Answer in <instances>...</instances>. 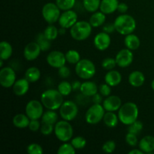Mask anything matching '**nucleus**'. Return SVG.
<instances>
[{
    "instance_id": "obj_1",
    "label": "nucleus",
    "mask_w": 154,
    "mask_h": 154,
    "mask_svg": "<svg viewBox=\"0 0 154 154\" xmlns=\"http://www.w3.org/2000/svg\"><path fill=\"white\" fill-rule=\"evenodd\" d=\"M64 96L59 92L58 90L48 89L41 95V102L45 108L48 110H58L63 105Z\"/></svg>"
},
{
    "instance_id": "obj_2",
    "label": "nucleus",
    "mask_w": 154,
    "mask_h": 154,
    "mask_svg": "<svg viewBox=\"0 0 154 154\" xmlns=\"http://www.w3.org/2000/svg\"><path fill=\"white\" fill-rule=\"evenodd\" d=\"M139 110L138 105L132 102H126L122 105L118 111V117L120 121L126 126H129L138 120Z\"/></svg>"
},
{
    "instance_id": "obj_3",
    "label": "nucleus",
    "mask_w": 154,
    "mask_h": 154,
    "mask_svg": "<svg viewBox=\"0 0 154 154\" xmlns=\"http://www.w3.org/2000/svg\"><path fill=\"white\" fill-rule=\"evenodd\" d=\"M116 31L123 35L133 33L136 28V21L135 18L129 14H122L117 17L114 22Z\"/></svg>"
},
{
    "instance_id": "obj_4",
    "label": "nucleus",
    "mask_w": 154,
    "mask_h": 154,
    "mask_svg": "<svg viewBox=\"0 0 154 154\" xmlns=\"http://www.w3.org/2000/svg\"><path fill=\"white\" fill-rule=\"evenodd\" d=\"M93 26L90 22L84 20L78 21L70 28V35L72 38L78 42H82L90 37Z\"/></svg>"
},
{
    "instance_id": "obj_5",
    "label": "nucleus",
    "mask_w": 154,
    "mask_h": 154,
    "mask_svg": "<svg viewBox=\"0 0 154 154\" xmlns=\"http://www.w3.org/2000/svg\"><path fill=\"white\" fill-rule=\"evenodd\" d=\"M75 72L81 79L89 80L96 75V66L91 60L82 59L75 65Z\"/></svg>"
},
{
    "instance_id": "obj_6",
    "label": "nucleus",
    "mask_w": 154,
    "mask_h": 154,
    "mask_svg": "<svg viewBox=\"0 0 154 154\" xmlns=\"http://www.w3.org/2000/svg\"><path fill=\"white\" fill-rule=\"evenodd\" d=\"M54 134L57 139L62 142L71 141L74 134L73 127L67 120H60L54 126Z\"/></svg>"
},
{
    "instance_id": "obj_7",
    "label": "nucleus",
    "mask_w": 154,
    "mask_h": 154,
    "mask_svg": "<svg viewBox=\"0 0 154 154\" xmlns=\"http://www.w3.org/2000/svg\"><path fill=\"white\" fill-rule=\"evenodd\" d=\"M105 110L101 104H93L85 114V120L88 124L95 125L103 120Z\"/></svg>"
},
{
    "instance_id": "obj_8",
    "label": "nucleus",
    "mask_w": 154,
    "mask_h": 154,
    "mask_svg": "<svg viewBox=\"0 0 154 154\" xmlns=\"http://www.w3.org/2000/svg\"><path fill=\"white\" fill-rule=\"evenodd\" d=\"M60 8L56 3L48 2L43 6L42 10V17L48 24H54L58 22L61 15Z\"/></svg>"
},
{
    "instance_id": "obj_9",
    "label": "nucleus",
    "mask_w": 154,
    "mask_h": 154,
    "mask_svg": "<svg viewBox=\"0 0 154 154\" xmlns=\"http://www.w3.org/2000/svg\"><path fill=\"white\" fill-rule=\"evenodd\" d=\"M60 117L63 120L72 121L75 120L78 114V107L75 102L68 100L63 102V105L60 108Z\"/></svg>"
},
{
    "instance_id": "obj_10",
    "label": "nucleus",
    "mask_w": 154,
    "mask_h": 154,
    "mask_svg": "<svg viewBox=\"0 0 154 154\" xmlns=\"http://www.w3.org/2000/svg\"><path fill=\"white\" fill-rule=\"evenodd\" d=\"M44 105L42 102L38 100H30L26 105V114L30 120H39L44 114Z\"/></svg>"
},
{
    "instance_id": "obj_11",
    "label": "nucleus",
    "mask_w": 154,
    "mask_h": 154,
    "mask_svg": "<svg viewBox=\"0 0 154 154\" xmlns=\"http://www.w3.org/2000/svg\"><path fill=\"white\" fill-rule=\"evenodd\" d=\"M16 73L13 68H2L0 70V84L5 88H11L16 81Z\"/></svg>"
},
{
    "instance_id": "obj_12",
    "label": "nucleus",
    "mask_w": 154,
    "mask_h": 154,
    "mask_svg": "<svg viewBox=\"0 0 154 154\" xmlns=\"http://www.w3.org/2000/svg\"><path fill=\"white\" fill-rule=\"evenodd\" d=\"M47 63L50 66L55 69H60L65 66L66 63V55L60 51H53L47 56Z\"/></svg>"
},
{
    "instance_id": "obj_13",
    "label": "nucleus",
    "mask_w": 154,
    "mask_h": 154,
    "mask_svg": "<svg viewBox=\"0 0 154 154\" xmlns=\"http://www.w3.org/2000/svg\"><path fill=\"white\" fill-rule=\"evenodd\" d=\"M78 16L76 12L71 9V10L64 11V12L61 14L58 22L60 27L70 29L78 22Z\"/></svg>"
},
{
    "instance_id": "obj_14",
    "label": "nucleus",
    "mask_w": 154,
    "mask_h": 154,
    "mask_svg": "<svg viewBox=\"0 0 154 154\" xmlns=\"http://www.w3.org/2000/svg\"><path fill=\"white\" fill-rule=\"evenodd\" d=\"M134 55L132 51L125 48L119 51L115 57L117 65L120 68H126L133 62Z\"/></svg>"
},
{
    "instance_id": "obj_15",
    "label": "nucleus",
    "mask_w": 154,
    "mask_h": 154,
    "mask_svg": "<svg viewBox=\"0 0 154 154\" xmlns=\"http://www.w3.org/2000/svg\"><path fill=\"white\" fill-rule=\"evenodd\" d=\"M42 51L38 44L36 42H32L26 45L23 50V56L28 61H33L39 57Z\"/></svg>"
},
{
    "instance_id": "obj_16",
    "label": "nucleus",
    "mask_w": 154,
    "mask_h": 154,
    "mask_svg": "<svg viewBox=\"0 0 154 154\" xmlns=\"http://www.w3.org/2000/svg\"><path fill=\"white\" fill-rule=\"evenodd\" d=\"M111 39L110 34L105 32L102 31V32H99L95 36L93 44H94L95 48L97 50L101 51H105L108 49L111 45Z\"/></svg>"
},
{
    "instance_id": "obj_17",
    "label": "nucleus",
    "mask_w": 154,
    "mask_h": 154,
    "mask_svg": "<svg viewBox=\"0 0 154 154\" xmlns=\"http://www.w3.org/2000/svg\"><path fill=\"white\" fill-rule=\"evenodd\" d=\"M105 111H118L120 107L122 106V101L119 96H111L106 98L102 102Z\"/></svg>"
},
{
    "instance_id": "obj_18",
    "label": "nucleus",
    "mask_w": 154,
    "mask_h": 154,
    "mask_svg": "<svg viewBox=\"0 0 154 154\" xmlns=\"http://www.w3.org/2000/svg\"><path fill=\"white\" fill-rule=\"evenodd\" d=\"M29 84L30 83L25 78L17 80L12 87L14 93L17 96L26 95L29 90Z\"/></svg>"
},
{
    "instance_id": "obj_19",
    "label": "nucleus",
    "mask_w": 154,
    "mask_h": 154,
    "mask_svg": "<svg viewBox=\"0 0 154 154\" xmlns=\"http://www.w3.org/2000/svg\"><path fill=\"white\" fill-rule=\"evenodd\" d=\"M138 147L144 153L151 154L154 151V137L146 135L138 142Z\"/></svg>"
},
{
    "instance_id": "obj_20",
    "label": "nucleus",
    "mask_w": 154,
    "mask_h": 154,
    "mask_svg": "<svg viewBox=\"0 0 154 154\" xmlns=\"http://www.w3.org/2000/svg\"><path fill=\"white\" fill-rule=\"evenodd\" d=\"M98 90H99V87L96 85V83L90 81L83 82L81 84V89H80L81 94L87 97H92L98 93Z\"/></svg>"
},
{
    "instance_id": "obj_21",
    "label": "nucleus",
    "mask_w": 154,
    "mask_h": 154,
    "mask_svg": "<svg viewBox=\"0 0 154 154\" xmlns=\"http://www.w3.org/2000/svg\"><path fill=\"white\" fill-rule=\"evenodd\" d=\"M105 81L111 87H116L122 81V75L120 72L116 70L108 71L105 76Z\"/></svg>"
},
{
    "instance_id": "obj_22",
    "label": "nucleus",
    "mask_w": 154,
    "mask_h": 154,
    "mask_svg": "<svg viewBox=\"0 0 154 154\" xmlns=\"http://www.w3.org/2000/svg\"><path fill=\"white\" fill-rule=\"evenodd\" d=\"M119 3L118 0H102L99 10L105 14H111L117 11Z\"/></svg>"
},
{
    "instance_id": "obj_23",
    "label": "nucleus",
    "mask_w": 154,
    "mask_h": 154,
    "mask_svg": "<svg viewBox=\"0 0 154 154\" xmlns=\"http://www.w3.org/2000/svg\"><path fill=\"white\" fill-rule=\"evenodd\" d=\"M129 83L134 87H140L145 82V76L140 71H134L129 75Z\"/></svg>"
},
{
    "instance_id": "obj_24",
    "label": "nucleus",
    "mask_w": 154,
    "mask_h": 154,
    "mask_svg": "<svg viewBox=\"0 0 154 154\" xmlns=\"http://www.w3.org/2000/svg\"><path fill=\"white\" fill-rule=\"evenodd\" d=\"M124 45L126 48L131 50V51H135L138 49L141 45V41L138 36L136 35L131 33V34L125 35Z\"/></svg>"
},
{
    "instance_id": "obj_25",
    "label": "nucleus",
    "mask_w": 154,
    "mask_h": 154,
    "mask_svg": "<svg viewBox=\"0 0 154 154\" xmlns=\"http://www.w3.org/2000/svg\"><path fill=\"white\" fill-rule=\"evenodd\" d=\"M12 122L15 127L19 128V129H24L29 126L30 119L26 114H17L14 117Z\"/></svg>"
},
{
    "instance_id": "obj_26",
    "label": "nucleus",
    "mask_w": 154,
    "mask_h": 154,
    "mask_svg": "<svg viewBox=\"0 0 154 154\" xmlns=\"http://www.w3.org/2000/svg\"><path fill=\"white\" fill-rule=\"evenodd\" d=\"M105 20H106L105 14H104L103 12L100 11L94 12L90 17L89 22L91 24L92 26L96 28V27H99L103 25Z\"/></svg>"
},
{
    "instance_id": "obj_27",
    "label": "nucleus",
    "mask_w": 154,
    "mask_h": 154,
    "mask_svg": "<svg viewBox=\"0 0 154 154\" xmlns=\"http://www.w3.org/2000/svg\"><path fill=\"white\" fill-rule=\"evenodd\" d=\"M119 120L118 115L113 111H107L105 112L103 117V122L107 127L114 128L117 126Z\"/></svg>"
},
{
    "instance_id": "obj_28",
    "label": "nucleus",
    "mask_w": 154,
    "mask_h": 154,
    "mask_svg": "<svg viewBox=\"0 0 154 154\" xmlns=\"http://www.w3.org/2000/svg\"><path fill=\"white\" fill-rule=\"evenodd\" d=\"M13 54V48L11 45L6 41H2L0 43V59L1 60H7L12 56Z\"/></svg>"
},
{
    "instance_id": "obj_29",
    "label": "nucleus",
    "mask_w": 154,
    "mask_h": 154,
    "mask_svg": "<svg viewBox=\"0 0 154 154\" xmlns=\"http://www.w3.org/2000/svg\"><path fill=\"white\" fill-rule=\"evenodd\" d=\"M41 78V71L37 67H30L26 71L25 78L29 83L37 82Z\"/></svg>"
},
{
    "instance_id": "obj_30",
    "label": "nucleus",
    "mask_w": 154,
    "mask_h": 154,
    "mask_svg": "<svg viewBox=\"0 0 154 154\" xmlns=\"http://www.w3.org/2000/svg\"><path fill=\"white\" fill-rule=\"evenodd\" d=\"M42 123H50V124L55 125L58 120V114L54 110H48L44 112L42 117Z\"/></svg>"
},
{
    "instance_id": "obj_31",
    "label": "nucleus",
    "mask_w": 154,
    "mask_h": 154,
    "mask_svg": "<svg viewBox=\"0 0 154 154\" xmlns=\"http://www.w3.org/2000/svg\"><path fill=\"white\" fill-rule=\"evenodd\" d=\"M35 42L38 44L42 51H44V52L48 51L51 48V41H50L49 39L45 37L44 32H40L37 35Z\"/></svg>"
},
{
    "instance_id": "obj_32",
    "label": "nucleus",
    "mask_w": 154,
    "mask_h": 154,
    "mask_svg": "<svg viewBox=\"0 0 154 154\" xmlns=\"http://www.w3.org/2000/svg\"><path fill=\"white\" fill-rule=\"evenodd\" d=\"M102 0H83V5L87 11L94 13L100 8Z\"/></svg>"
},
{
    "instance_id": "obj_33",
    "label": "nucleus",
    "mask_w": 154,
    "mask_h": 154,
    "mask_svg": "<svg viewBox=\"0 0 154 154\" xmlns=\"http://www.w3.org/2000/svg\"><path fill=\"white\" fill-rule=\"evenodd\" d=\"M65 55H66V62L70 64L76 65L81 60L79 52L76 50H69L65 54Z\"/></svg>"
},
{
    "instance_id": "obj_34",
    "label": "nucleus",
    "mask_w": 154,
    "mask_h": 154,
    "mask_svg": "<svg viewBox=\"0 0 154 154\" xmlns=\"http://www.w3.org/2000/svg\"><path fill=\"white\" fill-rule=\"evenodd\" d=\"M57 90L63 96H68L72 93L73 88L72 84L66 81H63L57 86Z\"/></svg>"
},
{
    "instance_id": "obj_35",
    "label": "nucleus",
    "mask_w": 154,
    "mask_h": 154,
    "mask_svg": "<svg viewBox=\"0 0 154 154\" xmlns=\"http://www.w3.org/2000/svg\"><path fill=\"white\" fill-rule=\"evenodd\" d=\"M45 37L50 41L55 40L59 35V29L54 25V24H50L49 26L45 28L44 31Z\"/></svg>"
},
{
    "instance_id": "obj_36",
    "label": "nucleus",
    "mask_w": 154,
    "mask_h": 154,
    "mask_svg": "<svg viewBox=\"0 0 154 154\" xmlns=\"http://www.w3.org/2000/svg\"><path fill=\"white\" fill-rule=\"evenodd\" d=\"M76 3V0H56V4L61 11L71 10L73 8Z\"/></svg>"
},
{
    "instance_id": "obj_37",
    "label": "nucleus",
    "mask_w": 154,
    "mask_h": 154,
    "mask_svg": "<svg viewBox=\"0 0 154 154\" xmlns=\"http://www.w3.org/2000/svg\"><path fill=\"white\" fill-rule=\"evenodd\" d=\"M76 153V149L73 147L71 143L64 142L60 146L57 150L58 154H75Z\"/></svg>"
},
{
    "instance_id": "obj_38",
    "label": "nucleus",
    "mask_w": 154,
    "mask_h": 154,
    "mask_svg": "<svg viewBox=\"0 0 154 154\" xmlns=\"http://www.w3.org/2000/svg\"><path fill=\"white\" fill-rule=\"evenodd\" d=\"M71 144L76 150H82L87 145V141L82 136H76L72 138Z\"/></svg>"
},
{
    "instance_id": "obj_39",
    "label": "nucleus",
    "mask_w": 154,
    "mask_h": 154,
    "mask_svg": "<svg viewBox=\"0 0 154 154\" xmlns=\"http://www.w3.org/2000/svg\"><path fill=\"white\" fill-rule=\"evenodd\" d=\"M143 128H144V125H143L142 122L137 120L132 124L129 125V127H128V132L138 135L142 131Z\"/></svg>"
},
{
    "instance_id": "obj_40",
    "label": "nucleus",
    "mask_w": 154,
    "mask_h": 154,
    "mask_svg": "<svg viewBox=\"0 0 154 154\" xmlns=\"http://www.w3.org/2000/svg\"><path fill=\"white\" fill-rule=\"evenodd\" d=\"M116 66L117 65L115 58H112V57H106L102 62V68L105 70H112L116 67Z\"/></svg>"
},
{
    "instance_id": "obj_41",
    "label": "nucleus",
    "mask_w": 154,
    "mask_h": 154,
    "mask_svg": "<svg viewBox=\"0 0 154 154\" xmlns=\"http://www.w3.org/2000/svg\"><path fill=\"white\" fill-rule=\"evenodd\" d=\"M26 151L29 154H42L44 153L42 146L36 143L29 144L26 148Z\"/></svg>"
},
{
    "instance_id": "obj_42",
    "label": "nucleus",
    "mask_w": 154,
    "mask_h": 154,
    "mask_svg": "<svg viewBox=\"0 0 154 154\" xmlns=\"http://www.w3.org/2000/svg\"><path fill=\"white\" fill-rule=\"evenodd\" d=\"M102 150L106 153H112L116 149V143L113 140L105 141L102 145Z\"/></svg>"
},
{
    "instance_id": "obj_43",
    "label": "nucleus",
    "mask_w": 154,
    "mask_h": 154,
    "mask_svg": "<svg viewBox=\"0 0 154 154\" xmlns=\"http://www.w3.org/2000/svg\"><path fill=\"white\" fill-rule=\"evenodd\" d=\"M125 140H126V142L131 147H135V146L138 144V140L137 135H135L133 133L128 132L126 135V137H125Z\"/></svg>"
},
{
    "instance_id": "obj_44",
    "label": "nucleus",
    "mask_w": 154,
    "mask_h": 154,
    "mask_svg": "<svg viewBox=\"0 0 154 154\" xmlns=\"http://www.w3.org/2000/svg\"><path fill=\"white\" fill-rule=\"evenodd\" d=\"M43 124L42 125L40 129V132L42 135H50L54 131V125L50 124V123H42Z\"/></svg>"
},
{
    "instance_id": "obj_45",
    "label": "nucleus",
    "mask_w": 154,
    "mask_h": 154,
    "mask_svg": "<svg viewBox=\"0 0 154 154\" xmlns=\"http://www.w3.org/2000/svg\"><path fill=\"white\" fill-rule=\"evenodd\" d=\"M111 86L108 85V84H101L99 87V91L101 94L103 96H105V97H108L111 95Z\"/></svg>"
},
{
    "instance_id": "obj_46",
    "label": "nucleus",
    "mask_w": 154,
    "mask_h": 154,
    "mask_svg": "<svg viewBox=\"0 0 154 154\" xmlns=\"http://www.w3.org/2000/svg\"><path fill=\"white\" fill-rule=\"evenodd\" d=\"M71 70L66 65L58 69V75L62 78H67L70 76Z\"/></svg>"
},
{
    "instance_id": "obj_47",
    "label": "nucleus",
    "mask_w": 154,
    "mask_h": 154,
    "mask_svg": "<svg viewBox=\"0 0 154 154\" xmlns=\"http://www.w3.org/2000/svg\"><path fill=\"white\" fill-rule=\"evenodd\" d=\"M41 123L38 121V120H30V123L29 124V129L32 132H38L41 129Z\"/></svg>"
},
{
    "instance_id": "obj_48",
    "label": "nucleus",
    "mask_w": 154,
    "mask_h": 154,
    "mask_svg": "<svg viewBox=\"0 0 154 154\" xmlns=\"http://www.w3.org/2000/svg\"><path fill=\"white\" fill-rule=\"evenodd\" d=\"M102 31L108 33V34H111V33L114 32V31H116L114 23H108L105 24V25L103 26V27H102Z\"/></svg>"
},
{
    "instance_id": "obj_49",
    "label": "nucleus",
    "mask_w": 154,
    "mask_h": 154,
    "mask_svg": "<svg viewBox=\"0 0 154 154\" xmlns=\"http://www.w3.org/2000/svg\"><path fill=\"white\" fill-rule=\"evenodd\" d=\"M129 7L125 2H120L117 7V11L120 14H126L127 12Z\"/></svg>"
},
{
    "instance_id": "obj_50",
    "label": "nucleus",
    "mask_w": 154,
    "mask_h": 154,
    "mask_svg": "<svg viewBox=\"0 0 154 154\" xmlns=\"http://www.w3.org/2000/svg\"><path fill=\"white\" fill-rule=\"evenodd\" d=\"M102 95L99 93H96L94 96H92V101L93 104H101L102 102Z\"/></svg>"
},
{
    "instance_id": "obj_51",
    "label": "nucleus",
    "mask_w": 154,
    "mask_h": 154,
    "mask_svg": "<svg viewBox=\"0 0 154 154\" xmlns=\"http://www.w3.org/2000/svg\"><path fill=\"white\" fill-rule=\"evenodd\" d=\"M81 84H82V83H81L78 81H74V82L72 84L73 90H75V91H76V90H80V89H81Z\"/></svg>"
},
{
    "instance_id": "obj_52",
    "label": "nucleus",
    "mask_w": 154,
    "mask_h": 154,
    "mask_svg": "<svg viewBox=\"0 0 154 154\" xmlns=\"http://www.w3.org/2000/svg\"><path fill=\"white\" fill-rule=\"evenodd\" d=\"M144 153L141 149H134L129 152V154H143Z\"/></svg>"
},
{
    "instance_id": "obj_53",
    "label": "nucleus",
    "mask_w": 154,
    "mask_h": 154,
    "mask_svg": "<svg viewBox=\"0 0 154 154\" xmlns=\"http://www.w3.org/2000/svg\"><path fill=\"white\" fill-rule=\"evenodd\" d=\"M66 28H63V27H61V28L59 29V35H64L65 33H66Z\"/></svg>"
},
{
    "instance_id": "obj_54",
    "label": "nucleus",
    "mask_w": 154,
    "mask_h": 154,
    "mask_svg": "<svg viewBox=\"0 0 154 154\" xmlns=\"http://www.w3.org/2000/svg\"><path fill=\"white\" fill-rule=\"evenodd\" d=\"M151 88L153 89V90L154 91V79L152 81V82H151Z\"/></svg>"
}]
</instances>
